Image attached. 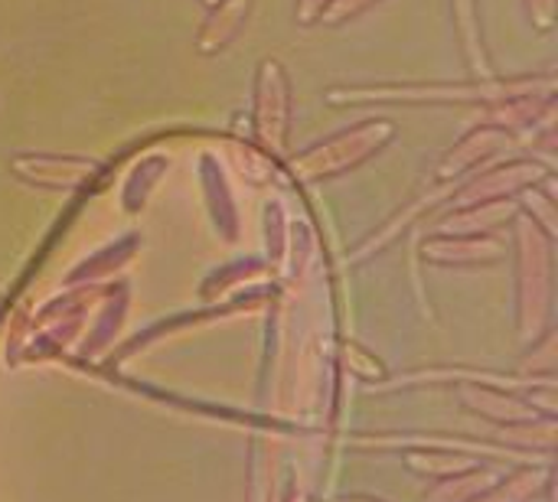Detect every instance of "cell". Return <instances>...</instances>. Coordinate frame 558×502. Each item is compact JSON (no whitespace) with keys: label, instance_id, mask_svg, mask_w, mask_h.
I'll list each match as a JSON object with an SVG mask.
<instances>
[{"label":"cell","instance_id":"6da1fadb","mask_svg":"<svg viewBox=\"0 0 558 502\" xmlns=\"http://www.w3.org/2000/svg\"><path fill=\"white\" fill-rule=\"evenodd\" d=\"M517 248H520V333L523 340H539L549 320V242L546 235L530 222H517Z\"/></svg>","mask_w":558,"mask_h":502},{"label":"cell","instance_id":"7a4b0ae2","mask_svg":"<svg viewBox=\"0 0 558 502\" xmlns=\"http://www.w3.org/2000/svg\"><path fill=\"white\" fill-rule=\"evenodd\" d=\"M396 134V124L389 121H369L353 131L333 134L324 144H314L301 157L291 160V170L298 180H320V176H337L356 163H363L369 154H376L389 137Z\"/></svg>","mask_w":558,"mask_h":502},{"label":"cell","instance_id":"3957f363","mask_svg":"<svg viewBox=\"0 0 558 502\" xmlns=\"http://www.w3.org/2000/svg\"><path fill=\"white\" fill-rule=\"evenodd\" d=\"M530 82H487V85H379V88H330V105L356 101H504L523 95Z\"/></svg>","mask_w":558,"mask_h":502},{"label":"cell","instance_id":"277c9868","mask_svg":"<svg viewBox=\"0 0 558 502\" xmlns=\"http://www.w3.org/2000/svg\"><path fill=\"white\" fill-rule=\"evenodd\" d=\"M252 127L255 140L268 154H284L288 131H291V82L278 59H262L255 78V101H252Z\"/></svg>","mask_w":558,"mask_h":502},{"label":"cell","instance_id":"5b68a950","mask_svg":"<svg viewBox=\"0 0 558 502\" xmlns=\"http://www.w3.org/2000/svg\"><path fill=\"white\" fill-rule=\"evenodd\" d=\"M13 173L33 186H46V189H78L85 183H92L101 167L95 160L85 157H59V154H20L13 157Z\"/></svg>","mask_w":558,"mask_h":502},{"label":"cell","instance_id":"8992f818","mask_svg":"<svg viewBox=\"0 0 558 502\" xmlns=\"http://www.w3.org/2000/svg\"><path fill=\"white\" fill-rule=\"evenodd\" d=\"M539 180H546V170L543 167H536V163H510V167H504V170H494V173H487L484 180H477V183H471L464 193H461V209H468V206H481V203H497V199H504L507 193H520V189H526V186H536Z\"/></svg>","mask_w":558,"mask_h":502},{"label":"cell","instance_id":"52a82bcc","mask_svg":"<svg viewBox=\"0 0 558 502\" xmlns=\"http://www.w3.org/2000/svg\"><path fill=\"white\" fill-rule=\"evenodd\" d=\"M248 10H252V0H216V3L209 7L206 23L199 26L196 49H199L203 56L222 52V49L239 36V29L245 26Z\"/></svg>","mask_w":558,"mask_h":502},{"label":"cell","instance_id":"ba28073f","mask_svg":"<svg viewBox=\"0 0 558 502\" xmlns=\"http://www.w3.org/2000/svg\"><path fill=\"white\" fill-rule=\"evenodd\" d=\"M425 258L438 265H490L504 258V245L487 235H458V238H432L425 245Z\"/></svg>","mask_w":558,"mask_h":502},{"label":"cell","instance_id":"9c48e42d","mask_svg":"<svg viewBox=\"0 0 558 502\" xmlns=\"http://www.w3.org/2000/svg\"><path fill=\"white\" fill-rule=\"evenodd\" d=\"M461 402L471 412H477V415H484V418H490L497 425H520V421L539 418L530 402L513 399V395H507L500 389H487V385H464L461 389Z\"/></svg>","mask_w":558,"mask_h":502},{"label":"cell","instance_id":"30bf717a","mask_svg":"<svg viewBox=\"0 0 558 502\" xmlns=\"http://www.w3.org/2000/svg\"><path fill=\"white\" fill-rule=\"evenodd\" d=\"M549 483V470L546 467H523L517 474H510L507 480H497L484 497L474 502H530L539 497Z\"/></svg>","mask_w":558,"mask_h":502},{"label":"cell","instance_id":"8fae6325","mask_svg":"<svg viewBox=\"0 0 558 502\" xmlns=\"http://www.w3.org/2000/svg\"><path fill=\"white\" fill-rule=\"evenodd\" d=\"M497 480H500L497 474L481 470V467H471V470H464V474L445 477V480L432 490V497L425 502H474L477 497H484Z\"/></svg>","mask_w":558,"mask_h":502},{"label":"cell","instance_id":"7c38bea8","mask_svg":"<svg viewBox=\"0 0 558 502\" xmlns=\"http://www.w3.org/2000/svg\"><path fill=\"white\" fill-rule=\"evenodd\" d=\"M405 464L412 470H418V474H428V477H454V474H464V470L477 467L471 454L441 451V448H415V451H409Z\"/></svg>","mask_w":558,"mask_h":502},{"label":"cell","instance_id":"4fadbf2b","mask_svg":"<svg viewBox=\"0 0 558 502\" xmlns=\"http://www.w3.org/2000/svg\"><path fill=\"white\" fill-rule=\"evenodd\" d=\"M504 441L533 451H553L556 444V418H533L520 425H504Z\"/></svg>","mask_w":558,"mask_h":502},{"label":"cell","instance_id":"5bb4252c","mask_svg":"<svg viewBox=\"0 0 558 502\" xmlns=\"http://www.w3.org/2000/svg\"><path fill=\"white\" fill-rule=\"evenodd\" d=\"M379 0H330V7L320 13L317 23H327V26H340L347 20H356L360 13H366L369 7H376Z\"/></svg>","mask_w":558,"mask_h":502},{"label":"cell","instance_id":"9a60e30c","mask_svg":"<svg viewBox=\"0 0 558 502\" xmlns=\"http://www.w3.org/2000/svg\"><path fill=\"white\" fill-rule=\"evenodd\" d=\"M330 7V0H298V7H294V20L301 23V26H311V23H317L320 20V13Z\"/></svg>","mask_w":558,"mask_h":502},{"label":"cell","instance_id":"2e32d148","mask_svg":"<svg viewBox=\"0 0 558 502\" xmlns=\"http://www.w3.org/2000/svg\"><path fill=\"white\" fill-rule=\"evenodd\" d=\"M553 7H556V0H530V13L543 29L553 26Z\"/></svg>","mask_w":558,"mask_h":502},{"label":"cell","instance_id":"e0dca14e","mask_svg":"<svg viewBox=\"0 0 558 502\" xmlns=\"http://www.w3.org/2000/svg\"><path fill=\"white\" fill-rule=\"evenodd\" d=\"M340 502H379V500H369V497H350V500H340Z\"/></svg>","mask_w":558,"mask_h":502},{"label":"cell","instance_id":"ac0fdd59","mask_svg":"<svg viewBox=\"0 0 558 502\" xmlns=\"http://www.w3.org/2000/svg\"><path fill=\"white\" fill-rule=\"evenodd\" d=\"M203 3H206V7H213V3H216V0H203Z\"/></svg>","mask_w":558,"mask_h":502}]
</instances>
